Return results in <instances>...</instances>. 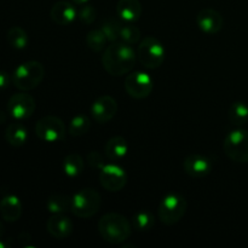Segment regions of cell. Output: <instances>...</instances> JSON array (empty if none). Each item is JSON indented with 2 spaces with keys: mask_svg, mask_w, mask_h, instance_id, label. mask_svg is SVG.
Instances as JSON below:
<instances>
[{
  "mask_svg": "<svg viewBox=\"0 0 248 248\" xmlns=\"http://www.w3.org/2000/svg\"><path fill=\"white\" fill-rule=\"evenodd\" d=\"M85 169V161L78 153H70L63 160V172L69 178H77L82 174Z\"/></svg>",
  "mask_w": 248,
  "mask_h": 248,
  "instance_id": "cell-21",
  "label": "cell"
},
{
  "mask_svg": "<svg viewBox=\"0 0 248 248\" xmlns=\"http://www.w3.org/2000/svg\"><path fill=\"white\" fill-rule=\"evenodd\" d=\"M102 205V196L98 191L91 188L79 190L73 196L72 212L77 217L87 219L96 215Z\"/></svg>",
  "mask_w": 248,
  "mask_h": 248,
  "instance_id": "cell-6",
  "label": "cell"
},
{
  "mask_svg": "<svg viewBox=\"0 0 248 248\" xmlns=\"http://www.w3.org/2000/svg\"><path fill=\"white\" fill-rule=\"evenodd\" d=\"M7 113L16 121H24L31 118L36 108L35 99L29 93H15L7 101Z\"/></svg>",
  "mask_w": 248,
  "mask_h": 248,
  "instance_id": "cell-9",
  "label": "cell"
},
{
  "mask_svg": "<svg viewBox=\"0 0 248 248\" xmlns=\"http://www.w3.org/2000/svg\"><path fill=\"white\" fill-rule=\"evenodd\" d=\"M72 1H73V4L79 5V6H81V5L87 4V2H89L90 0H72Z\"/></svg>",
  "mask_w": 248,
  "mask_h": 248,
  "instance_id": "cell-33",
  "label": "cell"
},
{
  "mask_svg": "<svg viewBox=\"0 0 248 248\" xmlns=\"http://www.w3.org/2000/svg\"><path fill=\"white\" fill-rule=\"evenodd\" d=\"M132 224L137 232H149L155 225V217L150 211L140 210L133 216Z\"/></svg>",
  "mask_w": 248,
  "mask_h": 248,
  "instance_id": "cell-26",
  "label": "cell"
},
{
  "mask_svg": "<svg viewBox=\"0 0 248 248\" xmlns=\"http://www.w3.org/2000/svg\"><path fill=\"white\" fill-rule=\"evenodd\" d=\"M51 19L58 26H69L77 19L78 11L74 5L65 0H61L51 7Z\"/></svg>",
  "mask_w": 248,
  "mask_h": 248,
  "instance_id": "cell-16",
  "label": "cell"
},
{
  "mask_svg": "<svg viewBox=\"0 0 248 248\" xmlns=\"http://www.w3.org/2000/svg\"><path fill=\"white\" fill-rule=\"evenodd\" d=\"M143 12L140 0H119L116 4V14L119 18L126 23H136Z\"/></svg>",
  "mask_w": 248,
  "mask_h": 248,
  "instance_id": "cell-17",
  "label": "cell"
},
{
  "mask_svg": "<svg viewBox=\"0 0 248 248\" xmlns=\"http://www.w3.org/2000/svg\"><path fill=\"white\" fill-rule=\"evenodd\" d=\"M6 40L15 50H23L28 46L29 38L27 31L18 26H14L7 31Z\"/></svg>",
  "mask_w": 248,
  "mask_h": 248,
  "instance_id": "cell-24",
  "label": "cell"
},
{
  "mask_svg": "<svg viewBox=\"0 0 248 248\" xmlns=\"http://www.w3.org/2000/svg\"><path fill=\"white\" fill-rule=\"evenodd\" d=\"M183 169L184 172L193 178H203L211 173L213 165L205 155L191 154L184 159Z\"/></svg>",
  "mask_w": 248,
  "mask_h": 248,
  "instance_id": "cell-14",
  "label": "cell"
},
{
  "mask_svg": "<svg viewBox=\"0 0 248 248\" xmlns=\"http://www.w3.org/2000/svg\"><path fill=\"white\" fill-rule=\"evenodd\" d=\"M104 153H106L107 159L111 162H120L126 157L128 153L127 140L121 136H115L110 140H107L104 145Z\"/></svg>",
  "mask_w": 248,
  "mask_h": 248,
  "instance_id": "cell-19",
  "label": "cell"
},
{
  "mask_svg": "<svg viewBox=\"0 0 248 248\" xmlns=\"http://www.w3.org/2000/svg\"><path fill=\"white\" fill-rule=\"evenodd\" d=\"M101 186L110 193H118L125 188L127 183V173L116 162L106 164L99 172Z\"/></svg>",
  "mask_w": 248,
  "mask_h": 248,
  "instance_id": "cell-11",
  "label": "cell"
},
{
  "mask_svg": "<svg viewBox=\"0 0 248 248\" xmlns=\"http://www.w3.org/2000/svg\"><path fill=\"white\" fill-rule=\"evenodd\" d=\"M154 81L149 74L144 72L128 73L125 79V90L130 97L135 99H144L152 93Z\"/></svg>",
  "mask_w": 248,
  "mask_h": 248,
  "instance_id": "cell-10",
  "label": "cell"
},
{
  "mask_svg": "<svg viewBox=\"0 0 248 248\" xmlns=\"http://www.w3.org/2000/svg\"><path fill=\"white\" fill-rule=\"evenodd\" d=\"M67 128L62 119L55 115H47L41 118L35 124V135L39 140L47 143L61 142L64 140Z\"/></svg>",
  "mask_w": 248,
  "mask_h": 248,
  "instance_id": "cell-8",
  "label": "cell"
},
{
  "mask_svg": "<svg viewBox=\"0 0 248 248\" xmlns=\"http://www.w3.org/2000/svg\"><path fill=\"white\" fill-rule=\"evenodd\" d=\"M228 119L235 126H242L248 123V104L236 101L229 107Z\"/></svg>",
  "mask_w": 248,
  "mask_h": 248,
  "instance_id": "cell-23",
  "label": "cell"
},
{
  "mask_svg": "<svg viewBox=\"0 0 248 248\" xmlns=\"http://www.w3.org/2000/svg\"><path fill=\"white\" fill-rule=\"evenodd\" d=\"M165 51L161 41L154 36H145L138 45L137 58L147 69H157L165 62Z\"/></svg>",
  "mask_w": 248,
  "mask_h": 248,
  "instance_id": "cell-5",
  "label": "cell"
},
{
  "mask_svg": "<svg viewBox=\"0 0 248 248\" xmlns=\"http://www.w3.org/2000/svg\"><path fill=\"white\" fill-rule=\"evenodd\" d=\"M188 208L186 198L179 193H169L162 198L159 205V219L162 224L171 227L184 217Z\"/></svg>",
  "mask_w": 248,
  "mask_h": 248,
  "instance_id": "cell-4",
  "label": "cell"
},
{
  "mask_svg": "<svg viewBox=\"0 0 248 248\" xmlns=\"http://www.w3.org/2000/svg\"><path fill=\"white\" fill-rule=\"evenodd\" d=\"M86 45L93 52H101L106 48L107 43H108V39H107L106 34L103 33L101 28L99 29H93V31H89L86 35Z\"/></svg>",
  "mask_w": 248,
  "mask_h": 248,
  "instance_id": "cell-27",
  "label": "cell"
},
{
  "mask_svg": "<svg viewBox=\"0 0 248 248\" xmlns=\"http://www.w3.org/2000/svg\"><path fill=\"white\" fill-rule=\"evenodd\" d=\"M91 128V120L87 115L80 114V115L74 116L70 120L69 127H68V133L73 137H81L86 135Z\"/></svg>",
  "mask_w": 248,
  "mask_h": 248,
  "instance_id": "cell-25",
  "label": "cell"
},
{
  "mask_svg": "<svg viewBox=\"0 0 248 248\" xmlns=\"http://www.w3.org/2000/svg\"><path fill=\"white\" fill-rule=\"evenodd\" d=\"M98 232L104 241L111 245H120L131 236L132 227L125 216L110 212L99 219Z\"/></svg>",
  "mask_w": 248,
  "mask_h": 248,
  "instance_id": "cell-2",
  "label": "cell"
},
{
  "mask_svg": "<svg viewBox=\"0 0 248 248\" xmlns=\"http://www.w3.org/2000/svg\"><path fill=\"white\" fill-rule=\"evenodd\" d=\"M137 60V53L132 45L124 41H114L104 48L102 56V64L108 74L114 77H123L133 69Z\"/></svg>",
  "mask_w": 248,
  "mask_h": 248,
  "instance_id": "cell-1",
  "label": "cell"
},
{
  "mask_svg": "<svg viewBox=\"0 0 248 248\" xmlns=\"http://www.w3.org/2000/svg\"><path fill=\"white\" fill-rule=\"evenodd\" d=\"M11 81L12 78H10L9 73L4 72V70H0V90L7 89Z\"/></svg>",
  "mask_w": 248,
  "mask_h": 248,
  "instance_id": "cell-32",
  "label": "cell"
},
{
  "mask_svg": "<svg viewBox=\"0 0 248 248\" xmlns=\"http://www.w3.org/2000/svg\"><path fill=\"white\" fill-rule=\"evenodd\" d=\"M86 162L93 170H102V167L106 165L103 155L98 152H90L86 156Z\"/></svg>",
  "mask_w": 248,
  "mask_h": 248,
  "instance_id": "cell-31",
  "label": "cell"
},
{
  "mask_svg": "<svg viewBox=\"0 0 248 248\" xmlns=\"http://www.w3.org/2000/svg\"><path fill=\"white\" fill-rule=\"evenodd\" d=\"M5 140L14 148H19L24 145L28 140V131H27L26 126L22 125L19 121L11 123L5 130Z\"/></svg>",
  "mask_w": 248,
  "mask_h": 248,
  "instance_id": "cell-20",
  "label": "cell"
},
{
  "mask_svg": "<svg viewBox=\"0 0 248 248\" xmlns=\"http://www.w3.org/2000/svg\"><path fill=\"white\" fill-rule=\"evenodd\" d=\"M46 229L48 234L57 240L67 239L72 235L74 225L72 220L64 216V213H58V215H52L48 218L46 223Z\"/></svg>",
  "mask_w": 248,
  "mask_h": 248,
  "instance_id": "cell-15",
  "label": "cell"
},
{
  "mask_svg": "<svg viewBox=\"0 0 248 248\" xmlns=\"http://www.w3.org/2000/svg\"><path fill=\"white\" fill-rule=\"evenodd\" d=\"M142 38L140 28L135 26V23H126L123 22L120 28V34H119V40L128 44V45H135Z\"/></svg>",
  "mask_w": 248,
  "mask_h": 248,
  "instance_id": "cell-28",
  "label": "cell"
},
{
  "mask_svg": "<svg viewBox=\"0 0 248 248\" xmlns=\"http://www.w3.org/2000/svg\"><path fill=\"white\" fill-rule=\"evenodd\" d=\"M78 18L84 24H92L97 18L96 7L90 4L81 5V9L78 11Z\"/></svg>",
  "mask_w": 248,
  "mask_h": 248,
  "instance_id": "cell-30",
  "label": "cell"
},
{
  "mask_svg": "<svg viewBox=\"0 0 248 248\" xmlns=\"http://www.w3.org/2000/svg\"><path fill=\"white\" fill-rule=\"evenodd\" d=\"M223 149L228 159L237 164L248 162V131L237 128L232 131L224 138Z\"/></svg>",
  "mask_w": 248,
  "mask_h": 248,
  "instance_id": "cell-7",
  "label": "cell"
},
{
  "mask_svg": "<svg viewBox=\"0 0 248 248\" xmlns=\"http://www.w3.org/2000/svg\"><path fill=\"white\" fill-rule=\"evenodd\" d=\"M118 102L109 94L98 97L91 106V115L98 124H107L115 116Z\"/></svg>",
  "mask_w": 248,
  "mask_h": 248,
  "instance_id": "cell-12",
  "label": "cell"
},
{
  "mask_svg": "<svg viewBox=\"0 0 248 248\" xmlns=\"http://www.w3.org/2000/svg\"><path fill=\"white\" fill-rule=\"evenodd\" d=\"M4 232H5L4 225H2V223L0 222V239H1V237H2V235H4Z\"/></svg>",
  "mask_w": 248,
  "mask_h": 248,
  "instance_id": "cell-35",
  "label": "cell"
},
{
  "mask_svg": "<svg viewBox=\"0 0 248 248\" xmlns=\"http://www.w3.org/2000/svg\"><path fill=\"white\" fill-rule=\"evenodd\" d=\"M45 77V68L38 61H27L21 63L12 73V84L21 91L36 89Z\"/></svg>",
  "mask_w": 248,
  "mask_h": 248,
  "instance_id": "cell-3",
  "label": "cell"
},
{
  "mask_svg": "<svg viewBox=\"0 0 248 248\" xmlns=\"http://www.w3.org/2000/svg\"><path fill=\"white\" fill-rule=\"evenodd\" d=\"M196 23L201 31L208 34V35H213L222 31L224 19L217 10L206 7V9L199 11L198 16H196Z\"/></svg>",
  "mask_w": 248,
  "mask_h": 248,
  "instance_id": "cell-13",
  "label": "cell"
},
{
  "mask_svg": "<svg viewBox=\"0 0 248 248\" xmlns=\"http://www.w3.org/2000/svg\"><path fill=\"white\" fill-rule=\"evenodd\" d=\"M4 121H6V115L2 111H0V124H2Z\"/></svg>",
  "mask_w": 248,
  "mask_h": 248,
  "instance_id": "cell-34",
  "label": "cell"
},
{
  "mask_svg": "<svg viewBox=\"0 0 248 248\" xmlns=\"http://www.w3.org/2000/svg\"><path fill=\"white\" fill-rule=\"evenodd\" d=\"M7 244H5V242H2L1 240H0V248H7Z\"/></svg>",
  "mask_w": 248,
  "mask_h": 248,
  "instance_id": "cell-36",
  "label": "cell"
},
{
  "mask_svg": "<svg viewBox=\"0 0 248 248\" xmlns=\"http://www.w3.org/2000/svg\"><path fill=\"white\" fill-rule=\"evenodd\" d=\"M22 211V202L16 195H6L0 201V215L5 222H17L21 218Z\"/></svg>",
  "mask_w": 248,
  "mask_h": 248,
  "instance_id": "cell-18",
  "label": "cell"
},
{
  "mask_svg": "<svg viewBox=\"0 0 248 248\" xmlns=\"http://www.w3.org/2000/svg\"><path fill=\"white\" fill-rule=\"evenodd\" d=\"M73 198L63 194H53L48 198L46 207L47 211L52 215H58V213H65L68 211H72Z\"/></svg>",
  "mask_w": 248,
  "mask_h": 248,
  "instance_id": "cell-22",
  "label": "cell"
},
{
  "mask_svg": "<svg viewBox=\"0 0 248 248\" xmlns=\"http://www.w3.org/2000/svg\"><path fill=\"white\" fill-rule=\"evenodd\" d=\"M121 24H123V21H118L115 18H108L102 23L101 29L103 31V33L106 34L107 39L110 43H114V41H119V34H120V28Z\"/></svg>",
  "mask_w": 248,
  "mask_h": 248,
  "instance_id": "cell-29",
  "label": "cell"
}]
</instances>
